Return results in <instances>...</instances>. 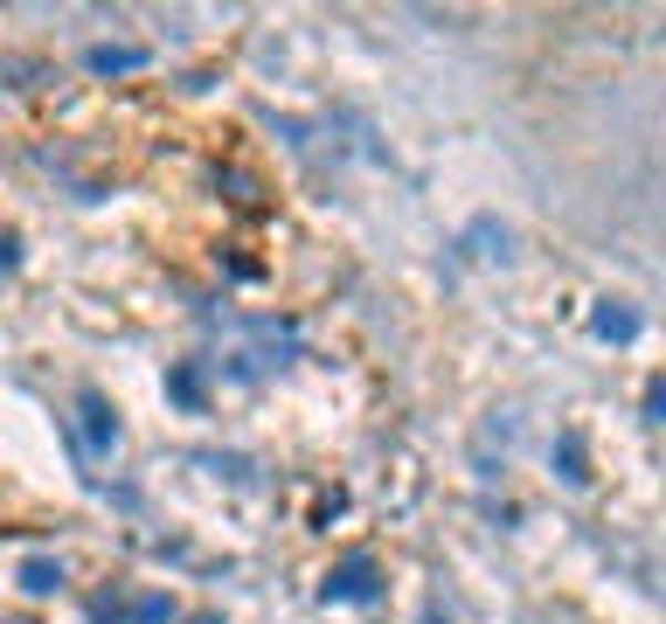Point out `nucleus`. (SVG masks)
Segmentation results:
<instances>
[{
    "label": "nucleus",
    "mask_w": 666,
    "mask_h": 624,
    "mask_svg": "<svg viewBox=\"0 0 666 624\" xmlns=\"http://www.w3.org/2000/svg\"><path fill=\"white\" fill-rule=\"evenodd\" d=\"M76 416H84V451H91V458L118 451V409L97 396V388H84V396H76Z\"/></svg>",
    "instance_id": "nucleus-2"
},
{
    "label": "nucleus",
    "mask_w": 666,
    "mask_h": 624,
    "mask_svg": "<svg viewBox=\"0 0 666 624\" xmlns=\"http://www.w3.org/2000/svg\"><path fill=\"white\" fill-rule=\"evenodd\" d=\"M167 396L181 403V409H201V396H209V382H201V368H195V361H174V368H167Z\"/></svg>",
    "instance_id": "nucleus-6"
},
{
    "label": "nucleus",
    "mask_w": 666,
    "mask_h": 624,
    "mask_svg": "<svg viewBox=\"0 0 666 624\" xmlns=\"http://www.w3.org/2000/svg\"><path fill=\"white\" fill-rule=\"evenodd\" d=\"M591 333H597V341H618V347H625V341H638V312H632L625 299H604V305L591 312Z\"/></svg>",
    "instance_id": "nucleus-3"
},
{
    "label": "nucleus",
    "mask_w": 666,
    "mask_h": 624,
    "mask_svg": "<svg viewBox=\"0 0 666 624\" xmlns=\"http://www.w3.org/2000/svg\"><path fill=\"white\" fill-rule=\"evenodd\" d=\"M424 624H451V617H438V611H430V617H424Z\"/></svg>",
    "instance_id": "nucleus-11"
},
{
    "label": "nucleus",
    "mask_w": 666,
    "mask_h": 624,
    "mask_svg": "<svg viewBox=\"0 0 666 624\" xmlns=\"http://www.w3.org/2000/svg\"><path fill=\"white\" fill-rule=\"evenodd\" d=\"M555 472L570 486H591V458H583V430H555Z\"/></svg>",
    "instance_id": "nucleus-5"
},
{
    "label": "nucleus",
    "mask_w": 666,
    "mask_h": 624,
    "mask_svg": "<svg viewBox=\"0 0 666 624\" xmlns=\"http://www.w3.org/2000/svg\"><path fill=\"white\" fill-rule=\"evenodd\" d=\"M659 409H666V382L653 375V382H646V424H659Z\"/></svg>",
    "instance_id": "nucleus-9"
},
{
    "label": "nucleus",
    "mask_w": 666,
    "mask_h": 624,
    "mask_svg": "<svg viewBox=\"0 0 666 624\" xmlns=\"http://www.w3.org/2000/svg\"><path fill=\"white\" fill-rule=\"evenodd\" d=\"M91 624H118V596H97V604H91Z\"/></svg>",
    "instance_id": "nucleus-10"
},
{
    "label": "nucleus",
    "mask_w": 666,
    "mask_h": 624,
    "mask_svg": "<svg viewBox=\"0 0 666 624\" xmlns=\"http://www.w3.org/2000/svg\"><path fill=\"white\" fill-rule=\"evenodd\" d=\"M84 63H91L97 76H125V70H146V49H139V42H97Z\"/></svg>",
    "instance_id": "nucleus-4"
},
{
    "label": "nucleus",
    "mask_w": 666,
    "mask_h": 624,
    "mask_svg": "<svg viewBox=\"0 0 666 624\" xmlns=\"http://www.w3.org/2000/svg\"><path fill=\"white\" fill-rule=\"evenodd\" d=\"M133 624H174V596H160V590L139 596V604H133Z\"/></svg>",
    "instance_id": "nucleus-8"
},
{
    "label": "nucleus",
    "mask_w": 666,
    "mask_h": 624,
    "mask_svg": "<svg viewBox=\"0 0 666 624\" xmlns=\"http://www.w3.org/2000/svg\"><path fill=\"white\" fill-rule=\"evenodd\" d=\"M320 596H326V604H375V596H382V569H375V555L333 562L326 583H320Z\"/></svg>",
    "instance_id": "nucleus-1"
},
{
    "label": "nucleus",
    "mask_w": 666,
    "mask_h": 624,
    "mask_svg": "<svg viewBox=\"0 0 666 624\" xmlns=\"http://www.w3.org/2000/svg\"><path fill=\"white\" fill-rule=\"evenodd\" d=\"M21 590H29V596H56L63 590V562L56 555H29V562H21Z\"/></svg>",
    "instance_id": "nucleus-7"
}]
</instances>
